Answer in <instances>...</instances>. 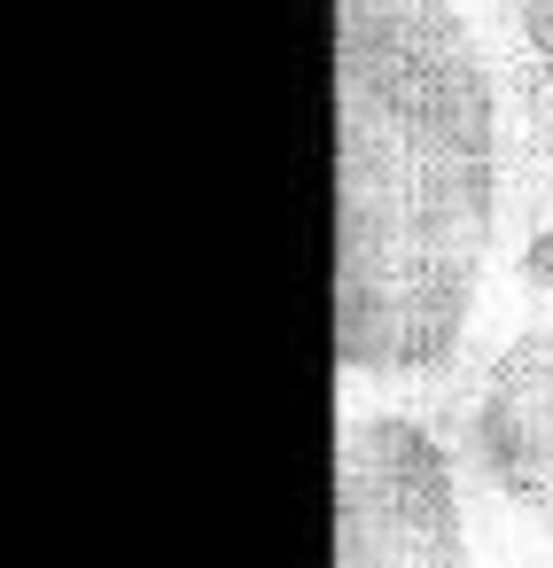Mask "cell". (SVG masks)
<instances>
[{"mask_svg":"<svg viewBox=\"0 0 553 568\" xmlns=\"http://www.w3.org/2000/svg\"><path fill=\"white\" fill-rule=\"evenodd\" d=\"M506 180L499 79L452 0H343V366L460 358Z\"/></svg>","mask_w":553,"mask_h":568,"instance_id":"6da1fadb","label":"cell"},{"mask_svg":"<svg viewBox=\"0 0 553 568\" xmlns=\"http://www.w3.org/2000/svg\"><path fill=\"white\" fill-rule=\"evenodd\" d=\"M343 568H460V467L413 413L343 428Z\"/></svg>","mask_w":553,"mask_h":568,"instance_id":"7a4b0ae2","label":"cell"},{"mask_svg":"<svg viewBox=\"0 0 553 568\" xmlns=\"http://www.w3.org/2000/svg\"><path fill=\"white\" fill-rule=\"evenodd\" d=\"M506 24H514V48H522V71L553 118V0H506Z\"/></svg>","mask_w":553,"mask_h":568,"instance_id":"3957f363","label":"cell"},{"mask_svg":"<svg viewBox=\"0 0 553 568\" xmlns=\"http://www.w3.org/2000/svg\"><path fill=\"white\" fill-rule=\"evenodd\" d=\"M460 568H467V560H460Z\"/></svg>","mask_w":553,"mask_h":568,"instance_id":"277c9868","label":"cell"},{"mask_svg":"<svg viewBox=\"0 0 553 568\" xmlns=\"http://www.w3.org/2000/svg\"><path fill=\"white\" fill-rule=\"evenodd\" d=\"M545 514H553V506H545Z\"/></svg>","mask_w":553,"mask_h":568,"instance_id":"5b68a950","label":"cell"}]
</instances>
